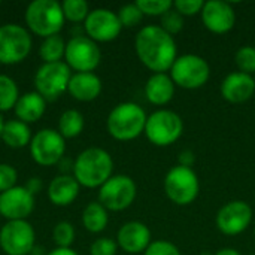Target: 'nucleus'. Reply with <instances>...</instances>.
Here are the masks:
<instances>
[{"label":"nucleus","instance_id":"nucleus-1","mask_svg":"<svg viewBox=\"0 0 255 255\" xmlns=\"http://www.w3.org/2000/svg\"><path fill=\"white\" fill-rule=\"evenodd\" d=\"M134 49L145 67L155 73H166L172 69L176 55V42L160 25H146L139 30Z\"/></svg>","mask_w":255,"mask_h":255},{"label":"nucleus","instance_id":"nucleus-2","mask_svg":"<svg viewBox=\"0 0 255 255\" xmlns=\"http://www.w3.org/2000/svg\"><path fill=\"white\" fill-rule=\"evenodd\" d=\"M114 172V160L103 148H87L73 161V176L81 187L100 188Z\"/></svg>","mask_w":255,"mask_h":255},{"label":"nucleus","instance_id":"nucleus-3","mask_svg":"<svg viewBox=\"0 0 255 255\" xmlns=\"http://www.w3.org/2000/svg\"><path fill=\"white\" fill-rule=\"evenodd\" d=\"M146 120L145 111L137 103L124 102L109 112L106 127L114 139L126 142L139 137L145 131Z\"/></svg>","mask_w":255,"mask_h":255},{"label":"nucleus","instance_id":"nucleus-4","mask_svg":"<svg viewBox=\"0 0 255 255\" xmlns=\"http://www.w3.org/2000/svg\"><path fill=\"white\" fill-rule=\"evenodd\" d=\"M24 18L28 30L42 39L60 34L66 21L61 3L55 0L31 1L25 9Z\"/></svg>","mask_w":255,"mask_h":255},{"label":"nucleus","instance_id":"nucleus-5","mask_svg":"<svg viewBox=\"0 0 255 255\" xmlns=\"http://www.w3.org/2000/svg\"><path fill=\"white\" fill-rule=\"evenodd\" d=\"M143 133L151 143L157 146H169L182 136L184 121L176 112L160 109L148 117Z\"/></svg>","mask_w":255,"mask_h":255},{"label":"nucleus","instance_id":"nucleus-6","mask_svg":"<svg viewBox=\"0 0 255 255\" xmlns=\"http://www.w3.org/2000/svg\"><path fill=\"white\" fill-rule=\"evenodd\" d=\"M70 78V67L64 61L43 63L34 75V91L46 102H54L67 93Z\"/></svg>","mask_w":255,"mask_h":255},{"label":"nucleus","instance_id":"nucleus-7","mask_svg":"<svg viewBox=\"0 0 255 255\" xmlns=\"http://www.w3.org/2000/svg\"><path fill=\"white\" fill-rule=\"evenodd\" d=\"M31 36L19 24L0 25V64L13 66L24 61L31 51Z\"/></svg>","mask_w":255,"mask_h":255},{"label":"nucleus","instance_id":"nucleus-8","mask_svg":"<svg viewBox=\"0 0 255 255\" xmlns=\"http://www.w3.org/2000/svg\"><path fill=\"white\" fill-rule=\"evenodd\" d=\"M102 61L99 45L88 36H73L66 42L64 63L76 73H93Z\"/></svg>","mask_w":255,"mask_h":255},{"label":"nucleus","instance_id":"nucleus-9","mask_svg":"<svg viewBox=\"0 0 255 255\" xmlns=\"http://www.w3.org/2000/svg\"><path fill=\"white\" fill-rule=\"evenodd\" d=\"M164 191L173 203L179 206L191 205L200 191L199 176L191 167L178 164L167 172L164 178Z\"/></svg>","mask_w":255,"mask_h":255},{"label":"nucleus","instance_id":"nucleus-10","mask_svg":"<svg viewBox=\"0 0 255 255\" xmlns=\"http://www.w3.org/2000/svg\"><path fill=\"white\" fill-rule=\"evenodd\" d=\"M211 76L208 61L196 54H185L175 60L170 69V78L175 85L185 90H196L203 87Z\"/></svg>","mask_w":255,"mask_h":255},{"label":"nucleus","instance_id":"nucleus-11","mask_svg":"<svg viewBox=\"0 0 255 255\" xmlns=\"http://www.w3.org/2000/svg\"><path fill=\"white\" fill-rule=\"evenodd\" d=\"M28 151L31 160L39 166H55L64 157L66 139L54 128H42L33 134Z\"/></svg>","mask_w":255,"mask_h":255},{"label":"nucleus","instance_id":"nucleus-12","mask_svg":"<svg viewBox=\"0 0 255 255\" xmlns=\"http://www.w3.org/2000/svg\"><path fill=\"white\" fill-rule=\"evenodd\" d=\"M137 194L136 182L127 175H112L99 188V203L108 211L120 212L131 206Z\"/></svg>","mask_w":255,"mask_h":255},{"label":"nucleus","instance_id":"nucleus-13","mask_svg":"<svg viewBox=\"0 0 255 255\" xmlns=\"http://www.w3.org/2000/svg\"><path fill=\"white\" fill-rule=\"evenodd\" d=\"M34 239V229L27 220L7 221L0 229V248L6 255H30Z\"/></svg>","mask_w":255,"mask_h":255},{"label":"nucleus","instance_id":"nucleus-14","mask_svg":"<svg viewBox=\"0 0 255 255\" xmlns=\"http://www.w3.org/2000/svg\"><path fill=\"white\" fill-rule=\"evenodd\" d=\"M84 28L87 36L97 42H111L117 39L123 30L118 13L106 7H97L90 10L87 19L84 21Z\"/></svg>","mask_w":255,"mask_h":255},{"label":"nucleus","instance_id":"nucleus-15","mask_svg":"<svg viewBox=\"0 0 255 255\" xmlns=\"http://www.w3.org/2000/svg\"><path fill=\"white\" fill-rule=\"evenodd\" d=\"M253 221V209L244 200H232L220 208L215 223L221 233L236 236L245 232Z\"/></svg>","mask_w":255,"mask_h":255},{"label":"nucleus","instance_id":"nucleus-16","mask_svg":"<svg viewBox=\"0 0 255 255\" xmlns=\"http://www.w3.org/2000/svg\"><path fill=\"white\" fill-rule=\"evenodd\" d=\"M34 211V196L25 187H13L0 194V215L7 221L27 220Z\"/></svg>","mask_w":255,"mask_h":255},{"label":"nucleus","instance_id":"nucleus-17","mask_svg":"<svg viewBox=\"0 0 255 255\" xmlns=\"http://www.w3.org/2000/svg\"><path fill=\"white\" fill-rule=\"evenodd\" d=\"M200 13L205 27L217 34H224L230 31L236 22V13L232 4L224 0L205 1V6Z\"/></svg>","mask_w":255,"mask_h":255},{"label":"nucleus","instance_id":"nucleus-18","mask_svg":"<svg viewBox=\"0 0 255 255\" xmlns=\"http://www.w3.org/2000/svg\"><path fill=\"white\" fill-rule=\"evenodd\" d=\"M117 244L128 254L145 253L151 245V232L148 226L140 221H128L118 230Z\"/></svg>","mask_w":255,"mask_h":255},{"label":"nucleus","instance_id":"nucleus-19","mask_svg":"<svg viewBox=\"0 0 255 255\" xmlns=\"http://www.w3.org/2000/svg\"><path fill=\"white\" fill-rule=\"evenodd\" d=\"M221 96L230 103H244L255 93V78L242 72L229 73L221 82Z\"/></svg>","mask_w":255,"mask_h":255},{"label":"nucleus","instance_id":"nucleus-20","mask_svg":"<svg viewBox=\"0 0 255 255\" xmlns=\"http://www.w3.org/2000/svg\"><path fill=\"white\" fill-rule=\"evenodd\" d=\"M79 190L81 185L73 175H58L48 185V199L54 206L64 208L76 200Z\"/></svg>","mask_w":255,"mask_h":255},{"label":"nucleus","instance_id":"nucleus-21","mask_svg":"<svg viewBox=\"0 0 255 255\" xmlns=\"http://www.w3.org/2000/svg\"><path fill=\"white\" fill-rule=\"evenodd\" d=\"M67 93L78 102H93L102 93V79L96 73H73Z\"/></svg>","mask_w":255,"mask_h":255},{"label":"nucleus","instance_id":"nucleus-22","mask_svg":"<svg viewBox=\"0 0 255 255\" xmlns=\"http://www.w3.org/2000/svg\"><path fill=\"white\" fill-rule=\"evenodd\" d=\"M45 111H46V100L36 91H28L19 96L13 108L16 120L25 124L37 123L45 115Z\"/></svg>","mask_w":255,"mask_h":255},{"label":"nucleus","instance_id":"nucleus-23","mask_svg":"<svg viewBox=\"0 0 255 255\" xmlns=\"http://www.w3.org/2000/svg\"><path fill=\"white\" fill-rule=\"evenodd\" d=\"M175 94V84L167 73H154L145 84V96L155 106L167 105Z\"/></svg>","mask_w":255,"mask_h":255},{"label":"nucleus","instance_id":"nucleus-24","mask_svg":"<svg viewBox=\"0 0 255 255\" xmlns=\"http://www.w3.org/2000/svg\"><path fill=\"white\" fill-rule=\"evenodd\" d=\"M31 130L28 124L19 121V120H10L4 121L3 131H1V142L13 149H19L24 146H28L31 142Z\"/></svg>","mask_w":255,"mask_h":255},{"label":"nucleus","instance_id":"nucleus-25","mask_svg":"<svg viewBox=\"0 0 255 255\" xmlns=\"http://www.w3.org/2000/svg\"><path fill=\"white\" fill-rule=\"evenodd\" d=\"M109 223V215L108 209L99 203V202H91L84 208L82 212V226L85 227L87 232L90 233H102Z\"/></svg>","mask_w":255,"mask_h":255},{"label":"nucleus","instance_id":"nucleus-26","mask_svg":"<svg viewBox=\"0 0 255 255\" xmlns=\"http://www.w3.org/2000/svg\"><path fill=\"white\" fill-rule=\"evenodd\" d=\"M84 126H85L84 115L76 109H67L58 118L57 131L64 139H73V137H78L82 133Z\"/></svg>","mask_w":255,"mask_h":255},{"label":"nucleus","instance_id":"nucleus-27","mask_svg":"<svg viewBox=\"0 0 255 255\" xmlns=\"http://www.w3.org/2000/svg\"><path fill=\"white\" fill-rule=\"evenodd\" d=\"M64 52H66V42L60 34L43 39L39 46V57L43 63L63 61Z\"/></svg>","mask_w":255,"mask_h":255},{"label":"nucleus","instance_id":"nucleus-28","mask_svg":"<svg viewBox=\"0 0 255 255\" xmlns=\"http://www.w3.org/2000/svg\"><path fill=\"white\" fill-rule=\"evenodd\" d=\"M18 99L19 90L16 82L7 75H0V114L13 109Z\"/></svg>","mask_w":255,"mask_h":255},{"label":"nucleus","instance_id":"nucleus-29","mask_svg":"<svg viewBox=\"0 0 255 255\" xmlns=\"http://www.w3.org/2000/svg\"><path fill=\"white\" fill-rule=\"evenodd\" d=\"M66 21L84 22L90 13V6L85 0H64L61 3Z\"/></svg>","mask_w":255,"mask_h":255},{"label":"nucleus","instance_id":"nucleus-30","mask_svg":"<svg viewBox=\"0 0 255 255\" xmlns=\"http://www.w3.org/2000/svg\"><path fill=\"white\" fill-rule=\"evenodd\" d=\"M75 227L69 221H60L52 230V241L57 248H72L75 242Z\"/></svg>","mask_w":255,"mask_h":255},{"label":"nucleus","instance_id":"nucleus-31","mask_svg":"<svg viewBox=\"0 0 255 255\" xmlns=\"http://www.w3.org/2000/svg\"><path fill=\"white\" fill-rule=\"evenodd\" d=\"M236 66L239 67V72L247 75H255V48L254 46H242L238 49L235 55Z\"/></svg>","mask_w":255,"mask_h":255},{"label":"nucleus","instance_id":"nucleus-32","mask_svg":"<svg viewBox=\"0 0 255 255\" xmlns=\"http://www.w3.org/2000/svg\"><path fill=\"white\" fill-rule=\"evenodd\" d=\"M136 4L143 15L151 16H161L173 7V3L170 0H137Z\"/></svg>","mask_w":255,"mask_h":255},{"label":"nucleus","instance_id":"nucleus-33","mask_svg":"<svg viewBox=\"0 0 255 255\" xmlns=\"http://www.w3.org/2000/svg\"><path fill=\"white\" fill-rule=\"evenodd\" d=\"M118 18H120V22L123 27H134L142 21L143 13L136 3H128V4H124L120 7Z\"/></svg>","mask_w":255,"mask_h":255},{"label":"nucleus","instance_id":"nucleus-34","mask_svg":"<svg viewBox=\"0 0 255 255\" xmlns=\"http://www.w3.org/2000/svg\"><path fill=\"white\" fill-rule=\"evenodd\" d=\"M160 27L166 33H169L170 36L178 34L184 28V16L175 7H172L164 15H161V24H160Z\"/></svg>","mask_w":255,"mask_h":255},{"label":"nucleus","instance_id":"nucleus-35","mask_svg":"<svg viewBox=\"0 0 255 255\" xmlns=\"http://www.w3.org/2000/svg\"><path fill=\"white\" fill-rule=\"evenodd\" d=\"M18 172L7 163H0V194L16 187Z\"/></svg>","mask_w":255,"mask_h":255},{"label":"nucleus","instance_id":"nucleus-36","mask_svg":"<svg viewBox=\"0 0 255 255\" xmlns=\"http://www.w3.org/2000/svg\"><path fill=\"white\" fill-rule=\"evenodd\" d=\"M118 250V244L109 238L96 239L90 247V255H115Z\"/></svg>","mask_w":255,"mask_h":255},{"label":"nucleus","instance_id":"nucleus-37","mask_svg":"<svg viewBox=\"0 0 255 255\" xmlns=\"http://www.w3.org/2000/svg\"><path fill=\"white\" fill-rule=\"evenodd\" d=\"M143 255H182L179 248L167 241H155L146 248Z\"/></svg>","mask_w":255,"mask_h":255},{"label":"nucleus","instance_id":"nucleus-38","mask_svg":"<svg viewBox=\"0 0 255 255\" xmlns=\"http://www.w3.org/2000/svg\"><path fill=\"white\" fill-rule=\"evenodd\" d=\"M203 6H205L203 0H176V1H173V7L182 16H191V15L200 13Z\"/></svg>","mask_w":255,"mask_h":255},{"label":"nucleus","instance_id":"nucleus-39","mask_svg":"<svg viewBox=\"0 0 255 255\" xmlns=\"http://www.w3.org/2000/svg\"><path fill=\"white\" fill-rule=\"evenodd\" d=\"M179 166H184V167H191L193 169V164L196 161V155L191 149H184L181 154H179Z\"/></svg>","mask_w":255,"mask_h":255},{"label":"nucleus","instance_id":"nucleus-40","mask_svg":"<svg viewBox=\"0 0 255 255\" xmlns=\"http://www.w3.org/2000/svg\"><path fill=\"white\" fill-rule=\"evenodd\" d=\"M24 187H25V188L33 194V196H36L37 193H40V191H42L43 182H42V179H40V178H30Z\"/></svg>","mask_w":255,"mask_h":255},{"label":"nucleus","instance_id":"nucleus-41","mask_svg":"<svg viewBox=\"0 0 255 255\" xmlns=\"http://www.w3.org/2000/svg\"><path fill=\"white\" fill-rule=\"evenodd\" d=\"M46 255H79L76 251H73L72 248H55L52 251H49Z\"/></svg>","mask_w":255,"mask_h":255},{"label":"nucleus","instance_id":"nucleus-42","mask_svg":"<svg viewBox=\"0 0 255 255\" xmlns=\"http://www.w3.org/2000/svg\"><path fill=\"white\" fill-rule=\"evenodd\" d=\"M215 255H242L239 251L233 250V248H224V250H220Z\"/></svg>","mask_w":255,"mask_h":255},{"label":"nucleus","instance_id":"nucleus-43","mask_svg":"<svg viewBox=\"0 0 255 255\" xmlns=\"http://www.w3.org/2000/svg\"><path fill=\"white\" fill-rule=\"evenodd\" d=\"M42 251H43V250H42L40 247H34L33 251L30 253V255H42Z\"/></svg>","mask_w":255,"mask_h":255},{"label":"nucleus","instance_id":"nucleus-44","mask_svg":"<svg viewBox=\"0 0 255 255\" xmlns=\"http://www.w3.org/2000/svg\"><path fill=\"white\" fill-rule=\"evenodd\" d=\"M3 126H4V121H3V117L0 114V139H1V131H3Z\"/></svg>","mask_w":255,"mask_h":255},{"label":"nucleus","instance_id":"nucleus-45","mask_svg":"<svg viewBox=\"0 0 255 255\" xmlns=\"http://www.w3.org/2000/svg\"><path fill=\"white\" fill-rule=\"evenodd\" d=\"M254 236H255V229H254Z\"/></svg>","mask_w":255,"mask_h":255},{"label":"nucleus","instance_id":"nucleus-46","mask_svg":"<svg viewBox=\"0 0 255 255\" xmlns=\"http://www.w3.org/2000/svg\"><path fill=\"white\" fill-rule=\"evenodd\" d=\"M0 3H1V1H0Z\"/></svg>","mask_w":255,"mask_h":255}]
</instances>
